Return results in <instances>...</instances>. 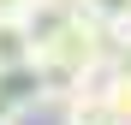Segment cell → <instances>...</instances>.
I'll return each mask as SVG.
<instances>
[{"label":"cell","mask_w":131,"mask_h":125,"mask_svg":"<svg viewBox=\"0 0 131 125\" xmlns=\"http://www.w3.org/2000/svg\"><path fill=\"white\" fill-rule=\"evenodd\" d=\"M24 113H30V95H24V89H12V83L0 77V125H18Z\"/></svg>","instance_id":"5b68a950"},{"label":"cell","mask_w":131,"mask_h":125,"mask_svg":"<svg viewBox=\"0 0 131 125\" xmlns=\"http://www.w3.org/2000/svg\"><path fill=\"white\" fill-rule=\"evenodd\" d=\"M48 0H0V18H36Z\"/></svg>","instance_id":"8992f818"},{"label":"cell","mask_w":131,"mask_h":125,"mask_svg":"<svg viewBox=\"0 0 131 125\" xmlns=\"http://www.w3.org/2000/svg\"><path fill=\"white\" fill-rule=\"evenodd\" d=\"M101 101L131 125V66H107V77H101Z\"/></svg>","instance_id":"3957f363"},{"label":"cell","mask_w":131,"mask_h":125,"mask_svg":"<svg viewBox=\"0 0 131 125\" xmlns=\"http://www.w3.org/2000/svg\"><path fill=\"white\" fill-rule=\"evenodd\" d=\"M36 60V24L30 18H0V77L30 72Z\"/></svg>","instance_id":"6da1fadb"},{"label":"cell","mask_w":131,"mask_h":125,"mask_svg":"<svg viewBox=\"0 0 131 125\" xmlns=\"http://www.w3.org/2000/svg\"><path fill=\"white\" fill-rule=\"evenodd\" d=\"M60 119H66V125H125V119L101 101V89H78V95H66Z\"/></svg>","instance_id":"7a4b0ae2"},{"label":"cell","mask_w":131,"mask_h":125,"mask_svg":"<svg viewBox=\"0 0 131 125\" xmlns=\"http://www.w3.org/2000/svg\"><path fill=\"white\" fill-rule=\"evenodd\" d=\"M48 6H78V0H48Z\"/></svg>","instance_id":"52a82bcc"},{"label":"cell","mask_w":131,"mask_h":125,"mask_svg":"<svg viewBox=\"0 0 131 125\" xmlns=\"http://www.w3.org/2000/svg\"><path fill=\"white\" fill-rule=\"evenodd\" d=\"M90 18H101L107 30H119V24H131V0H78Z\"/></svg>","instance_id":"277c9868"}]
</instances>
